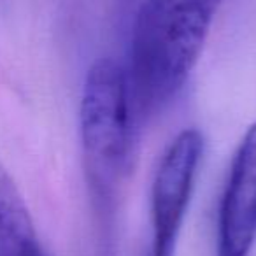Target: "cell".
I'll return each mask as SVG.
<instances>
[{
  "label": "cell",
  "instance_id": "5",
  "mask_svg": "<svg viewBox=\"0 0 256 256\" xmlns=\"http://www.w3.org/2000/svg\"><path fill=\"white\" fill-rule=\"evenodd\" d=\"M0 256H50L22 192L0 160Z\"/></svg>",
  "mask_w": 256,
  "mask_h": 256
},
{
  "label": "cell",
  "instance_id": "1",
  "mask_svg": "<svg viewBox=\"0 0 256 256\" xmlns=\"http://www.w3.org/2000/svg\"><path fill=\"white\" fill-rule=\"evenodd\" d=\"M221 4L223 0H142L124 65L137 128L181 95Z\"/></svg>",
  "mask_w": 256,
  "mask_h": 256
},
{
  "label": "cell",
  "instance_id": "2",
  "mask_svg": "<svg viewBox=\"0 0 256 256\" xmlns=\"http://www.w3.org/2000/svg\"><path fill=\"white\" fill-rule=\"evenodd\" d=\"M124 65L100 58L90 67L79 106L82 167L104 248H110L118 200L137 134Z\"/></svg>",
  "mask_w": 256,
  "mask_h": 256
},
{
  "label": "cell",
  "instance_id": "4",
  "mask_svg": "<svg viewBox=\"0 0 256 256\" xmlns=\"http://www.w3.org/2000/svg\"><path fill=\"white\" fill-rule=\"evenodd\" d=\"M256 244V123L246 130L228 168L218 212L216 256H249Z\"/></svg>",
  "mask_w": 256,
  "mask_h": 256
},
{
  "label": "cell",
  "instance_id": "3",
  "mask_svg": "<svg viewBox=\"0 0 256 256\" xmlns=\"http://www.w3.org/2000/svg\"><path fill=\"white\" fill-rule=\"evenodd\" d=\"M204 148L206 140L202 132L186 128L162 154L151 184L150 256H176Z\"/></svg>",
  "mask_w": 256,
  "mask_h": 256
}]
</instances>
